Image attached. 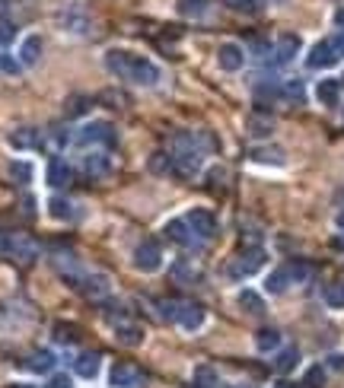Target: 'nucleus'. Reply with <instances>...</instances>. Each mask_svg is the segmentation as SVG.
<instances>
[{
  "mask_svg": "<svg viewBox=\"0 0 344 388\" xmlns=\"http://www.w3.org/2000/svg\"><path fill=\"white\" fill-rule=\"evenodd\" d=\"M4 254L10 261H16V264H32V261L38 258V242L32 239V235H25V233H10Z\"/></svg>",
  "mask_w": 344,
  "mask_h": 388,
  "instance_id": "nucleus-6",
  "label": "nucleus"
},
{
  "mask_svg": "<svg viewBox=\"0 0 344 388\" xmlns=\"http://www.w3.org/2000/svg\"><path fill=\"white\" fill-rule=\"evenodd\" d=\"M248 156H252V163H261V165H284L287 163L280 146H255Z\"/></svg>",
  "mask_w": 344,
  "mask_h": 388,
  "instance_id": "nucleus-28",
  "label": "nucleus"
},
{
  "mask_svg": "<svg viewBox=\"0 0 344 388\" xmlns=\"http://www.w3.org/2000/svg\"><path fill=\"white\" fill-rule=\"evenodd\" d=\"M204 318H207V312H204L201 302H178V315L176 322L182 324L185 331H197L204 324Z\"/></svg>",
  "mask_w": 344,
  "mask_h": 388,
  "instance_id": "nucleus-13",
  "label": "nucleus"
},
{
  "mask_svg": "<svg viewBox=\"0 0 344 388\" xmlns=\"http://www.w3.org/2000/svg\"><path fill=\"white\" fill-rule=\"evenodd\" d=\"M13 388H32V385H13Z\"/></svg>",
  "mask_w": 344,
  "mask_h": 388,
  "instance_id": "nucleus-57",
  "label": "nucleus"
},
{
  "mask_svg": "<svg viewBox=\"0 0 344 388\" xmlns=\"http://www.w3.org/2000/svg\"><path fill=\"white\" fill-rule=\"evenodd\" d=\"M341 197H344V188H341Z\"/></svg>",
  "mask_w": 344,
  "mask_h": 388,
  "instance_id": "nucleus-58",
  "label": "nucleus"
},
{
  "mask_svg": "<svg viewBox=\"0 0 344 388\" xmlns=\"http://www.w3.org/2000/svg\"><path fill=\"white\" fill-rule=\"evenodd\" d=\"M325 305L328 309H344V283H331L325 290Z\"/></svg>",
  "mask_w": 344,
  "mask_h": 388,
  "instance_id": "nucleus-41",
  "label": "nucleus"
},
{
  "mask_svg": "<svg viewBox=\"0 0 344 388\" xmlns=\"http://www.w3.org/2000/svg\"><path fill=\"white\" fill-rule=\"evenodd\" d=\"M156 315L163 318V322H176V315H178V302H172V299H156Z\"/></svg>",
  "mask_w": 344,
  "mask_h": 388,
  "instance_id": "nucleus-45",
  "label": "nucleus"
},
{
  "mask_svg": "<svg viewBox=\"0 0 344 388\" xmlns=\"http://www.w3.org/2000/svg\"><path fill=\"white\" fill-rule=\"evenodd\" d=\"M45 388H74V382H70L67 372H51L48 382H45Z\"/></svg>",
  "mask_w": 344,
  "mask_h": 388,
  "instance_id": "nucleus-47",
  "label": "nucleus"
},
{
  "mask_svg": "<svg viewBox=\"0 0 344 388\" xmlns=\"http://www.w3.org/2000/svg\"><path fill=\"white\" fill-rule=\"evenodd\" d=\"M185 220H188V226L195 229L201 242H207L217 235V220H214V213H207V210H191Z\"/></svg>",
  "mask_w": 344,
  "mask_h": 388,
  "instance_id": "nucleus-14",
  "label": "nucleus"
},
{
  "mask_svg": "<svg viewBox=\"0 0 344 388\" xmlns=\"http://www.w3.org/2000/svg\"><path fill=\"white\" fill-rule=\"evenodd\" d=\"M76 337H80V334H76L74 324H64V322L55 324V341L57 343H76Z\"/></svg>",
  "mask_w": 344,
  "mask_h": 388,
  "instance_id": "nucleus-42",
  "label": "nucleus"
},
{
  "mask_svg": "<svg viewBox=\"0 0 344 388\" xmlns=\"http://www.w3.org/2000/svg\"><path fill=\"white\" fill-rule=\"evenodd\" d=\"M99 102H108V108H125L127 95L118 93V89H105V93H99Z\"/></svg>",
  "mask_w": 344,
  "mask_h": 388,
  "instance_id": "nucleus-46",
  "label": "nucleus"
},
{
  "mask_svg": "<svg viewBox=\"0 0 344 388\" xmlns=\"http://www.w3.org/2000/svg\"><path fill=\"white\" fill-rule=\"evenodd\" d=\"M61 25H64L67 32H74V35H86V32H89V19L83 16V13H76V10L64 13V16H61Z\"/></svg>",
  "mask_w": 344,
  "mask_h": 388,
  "instance_id": "nucleus-32",
  "label": "nucleus"
},
{
  "mask_svg": "<svg viewBox=\"0 0 344 388\" xmlns=\"http://www.w3.org/2000/svg\"><path fill=\"white\" fill-rule=\"evenodd\" d=\"M338 25H344V13H338Z\"/></svg>",
  "mask_w": 344,
  "mask_h": 388,
  "instance_id": "nucleus-56",
  "label": "nucleus"
},
{
  "mask_svg": "<svg viewBox=\"0 0 344 388\" xmlns=\"http://www.w3.org/2000/svg\"><path fill=\"white\" fill-rule=\"evenodd\" d=\"M55 366H57V356L51 353V350H32V353L25 356V369H29V372L45 375V372H51Z\"/></svg>",
  "mask_w": 344,
  "mask_h": 388,
  "instance_id": "nucleus-22",
  "label": "nucleus"
},
{
  "mask_svg": "<svg viewBox=\"0 0 344 388\" xmlns=\"http://www.w3.org/2000/svg\"><path fill=\"white\" fill-rule=\"evenodd\" d=\"M159 67L153 61H147V57H140V54H134V61H131V74H127V83H137V86H156L159 83Z\"/></svg>",
  "mask_w": 344,
  "mask_h": 388,
  "instance_id": "nucleus-9",
  "label": "nucleus"
},
{
  "mask_svg": "<svg viewBox=\"0 0 344 388\" xmlns=\"http://www.w3.org/2000/svg\"><path fill=\"white\" fill-rule=\"evenodd\" d=\"M48 143H51V150H61V146L74 143V134H70L67 127H51V131H48Z\"/></svg>",
  "mask_w": 344,
  "mask_h": 388,
  "instance_id": "nucleus-39",
  "label": "nucleus"
},
{
  "mask_svg": "<svg viewBox=\"0 0 344 388\" xmlns=\"http://www.w3.org/2000/svg\"><path fill=\"white\" fill-rule=\"evenodd\" d=\"M280 99L290 102V105H303V102H306V83L297 80V76L284 80V83H280Z\"/></svg>",
  "mask_w": 344,
  "mask_h": 388,
  "instance_id": "nucleus-26",
  "label": "nucleus"
},
{
  "mask_svg": "<svg viewBox=\"0 0 344 388\" xmlns=\"http://www.w3.org/2000/svg\"><path fill=\"white\" fill-rule=\"evenodd\" d=\"M23 210H25V213H35V201H32V197H25V201H23Z\"/></svg>",
  "mask_w": 344,
  "mask_h": 388,
  "instance_id": "nucleus-52",
  "label": "nucleus"
},
{
  "mask_svg": "<svg viewBox=\"0 0 344 388\" xmlns=\"http://www.w3.org/2000/svg\"><path fill=\"white\" fill-rule=\"evenodd\" d=\"M83 172L89 178H108L112 175V156L105 150H93L83 156Z\"/></svg>",
  "mask_w": 344,
  "mask_h": 388,
  "instance_id": "nucleus-12",
  "label": "nucleus"
},
{
  "mask_svg": "<svg viewBox=\"0 0 344 388\" xmlns=\"http://www.w3.org/2000/svg\"><path fill=\"white\" fill-rule=\"evenodd\" d=\"M246 131H248V137H255V140L268 137V134L274 131V118H271V114H261V112L248 114V121H246Z\"/></svg>",
  "mask_w": 344,
  "mask_h": 388,
  "instance_id": "nucleus-25",
  "label": "nucleus"
},
{
  "mask_svg": "<svg viewBox=\"0 0 344 388\" xmlns=\"http://www.w3.org/2000/svg\"><path fill=\"white\" fill-rule=\"evenodd\" d=\"M6 143H10L13 150H32V146L42 143V137H38L35 127H16V131H10Z\"/></svg>",
  "mask_w": 344,
  "mask_h": 388,
  "instance_id": "nucleus-24",
  "label": "nucleus"
},
{
  "mask_svg": "<svg viewBox=\"0 0 344 388\" xmlns=\"http://www.w3.org/2000/svg\"><path fill=\"white\" fill-rule=\"evenodd\" d=\"M102 315L108 318V322L112 324H121V322H131V318H127V309L121 302H108L105 305V312H102Z\"/></svg>",
  "mask_w": 344,
  "mask_h": 388,
  "instance_id": "nucleus-44",
  "label": "nucleus"
},
{
  "mask_svg": "<svg viewBox=\"0 0 344 388\" xmlns=\"http://www.w3.org/2000/svg\"><path fill=\"white\" fill-rule=\"evenodd\" d=\"M115 341H118L121 347H140V343H144V331L134 322H121V324H115Z\"/></svg>",
  "mask_w": 344,
  "mask_h": 388,
  "instance_id": "nucleus-23",
  "label": "nucleus"
},
{
  "mask_svg": "<svg viewBox=\"0 0 344 388\" xmlns=\"http://www.w3.org/2000/svg\"><path fill=\"white\" fill-rule=\"evenodd\" d=\"M99 353H80L74 360V372L80 375V379H96L99 375Z\"/></svg>",
  "mask_w": 344,
  "mask_h": 388,
  "instance_id": "nucleus-29",
  "label": "nucleus"
},
{
  "mask_svg": "<svg viewBox=\"0 0 344 388\" xmlns=\"http://www.w3.org/2000/svg\"><path fill=\"white\" fill-rule=\"evenodd\" d=\"M76 146H112L115 143V127L108 121H89L74 134Z\"/></svg>",
  "mask_w": 344,
  "mask_h": 388,
  "instance_id": "nucleus-5",
  "label": "nucleus"
},
{
  "mask_svg": "<svg viewBox=\"0 0 344 388\" xmlns=\"http://www.w3.org/2000/svg\"><path fill=\"white\" fill-rule=\"evenodd\" d=\"M255 347L261 350V353H271V350L280 347V331L277 328H261L258 334H255Z\"/></svg>",
  "mask_w": 344,
  "mask_h": 388,
  "instance_id": "nucleus-31",
  "label": "nucleus"
},
{
  "mask_svg": "<svg viewBox=\"0 0 344 388\" xmlns=\"http://www.w3.org/2000/svg\"><path fill=\"white\" fill-rule=\"evenodd\" d=\"M6 239H10V233H6V229H0V254L6 252Z\"/></svg>",
  "mask_w": 344,
  "mask_h": 388,
  "instance_id": "nucleus-51",
  "label": "nucleus"
},
{
  "mask_svg": "<svg viewBox=\"0 0 344 388\" xmlns=\"http://www.w3.org/2000/svg\"><path fill=\"white\" fill-rule=\"evenodd\" d=\"M16 38V25L10 19H0V45H10Z\"/></svg>",
  "mask_w": 344,
  "mask_h": 388,
  "instance_id": "nucleus-48",
  "label": "nucleus"
},
{
  "mask_svg": "<svg viewBox=\"0 0 344 388\" xmlns=\"http://www.w3.org/2000/svg\"><path fill=\"white\" fill-rule=\"evenodd\" d=\"M309 274H312V267L306 264V261H287L284 267H277V271L268 274L265 290L274 293V296H280V293H287L290 286L306 283V280H309Z\"/></svg>",
  "mask_w": 344,
  "mask_h": 388,
  "instance_id": "nucleus-1",
  "label": "nucleus"
},
{
  "mask_svg": "<svg viewBox=\"0 0 344 388\" xmlns=\"http://www.w3.org/2000/svg\"><path fill=\"white\" fill-rule=\"evenodd\" d=\"M169 159H172L169 175L182 178V182L197 178V172H201V165H204V153L201 150H172Z\"/></svg>",
  "mask_w": 344,
  "mask_h": 388,
  "instance_id": "nucleus-4",
  "label": "nucleus"
},
{
  "mask_svg": "<svg viewBox=\"0 0 344 388\" xmlns=\"http://www.w3.org/2000/svg\"><path fill=\"white\" fill-rule=\"evenodd\" d=\"M45 182L51 184V188H67L70 182H74V169H70L64 159H51L48 169H45Z\"/></svg>",
  "mask_w": 344,
  "mask_h": 388,
  "instance_id": "nucleus-16",
  "label": "nucleus"
},
{
  "mask_svg": "<svg viewBox=\"0 0 344 388\" xmlns=\"http://www.w3.org/2000/svg\"><path fill=\"white\" fill-rule=\"evenodd\" d=\"M131 61H134V54L131 51H121V48H115V51H108L105 54V67L112 70L118 80H127V74H131Z\"/></svg>",
  "mask_w": 344,
  "mask_h": 388,
  "instance_id": "nucleus-20",
  "label": "nucleus"
},
{
  "mask_svg": "<svg viewBox=\"0 0 344 388\" xmlns=\"http://www.w3.org/2000/svg\"><path fill=\"white\" fill-rule=\"evenodd\" d=\"M166 235L182 248H197L201 245V239H197V233L188 226V220H169L166 223Z\"/></svg>",
  "mask_w": 344,
  "mask_h": 388,
  "instance_id": "nucleus-11",
  "label": "nucleus"
},
{
  "mask_svg": "<svg viewBox=\"0 0 344 388\" xmlns=\"http://www.w3.org/2000/svg\"><path fill=\"white\" fill-rule=\"evenodd\" d=\"M277 388H306V385H293V382H280Z\"/></svg>",
  "mask_w": 344,
  "mask_h": 388,
  "instance_id": "nucleus-55",
  "label": "nucleus"
},
{
  "mask_svg": "<svg viewBox=\"0 0 344 388\" xmlns=\"http://www.w3.org/2000/svg\"><path fill=\"white\" fill-rule=\"evenodd\" d=\"M316 99L322 102V105L335 108L338 102H341V83H338V80H319V86H316Z\"/></svg>",
  "mask_w": 344,
  "mask_h": 388,
  "instance_id": "nucleus-27",
  "label": "nucleus"
},
{
  "mask_svg": "<svg viewBox=\"0 0 344 388\" xmlns=\"http://www.w3.org/2000/svg\"><path fill=\"white\" fill-rule=\"evenodd\" d=\"M328 369H335V372H344V353H331V356H328Z\"/></svg>",
  "mask_w": 344,
  "mask_h": 388,
  "instance_id": "nucleus-50",
  "label": "nucleus"
},
{
  "mask_svg": "<svg viewBox=\"0 0 344 388\" xmlns=\"http://www.w3.org/2000/svg\"><path fill=\"white\" fill-rule=\"evenodd\" d=\"M265 252L261 248H246V252H239L233 261L227 264V277H233V280H246V277H252V274H258L261 267H265Z\"/></svg>",
  "mask_w": 344,
  "mask_h": 388,
  "instance_id": "nucleus-3",
  "label": "nucleus"
},
{
  "mask_svg": "<svg viewBox=\"0 0 344 388\" xmlns=\"http://www.w3.org/2000/svg\"><path fill=\"white\" fill-rule=\"evenodd\" d=\"M6 172H10V178H13L16 184H29V182H32V165L25 163V159H13Z\"/></svg>",
  "mask_w": 344,
  "mask_h": 388,
  "instance_id": "nucleus-37",
  "label": "nucleus"
},
{
  "mask_svg": "<svg viewBox=\"0 0 344 388\" xmlns=\"http://www.w3.org/2000/svg\"><path fill=\"white\" fill-rule=\"evenodd\" d=\"M299 48H303L299 35L287 32V35H280V38H277V45H274V61H277V64H290L293 57L299 54Z\"/></svg>",
  "mask_w": 344,
  "mask_h": 388,
  "instance_id": "nucleus-18",
  "label": "nucleus"
},
{
  "mask_svg": "<svg viewBox=\"0 0 344 388\" xmlns=\"http://www.w3.org/2000/svg\"><path fill=\"white\" fill-rule=\"evenodd\" d=\"M303 385L306 388H322L325 385V366H309V369H306Z\"/></svg>",
  "mask_w": 344,
  "mask_h": 388,
  "instance_id": "nucleus-43",
  "label": "nucleus"
},
{
  "mask_svg": "<svg viewBox=\"0 0 344 388\" xmlns=\"http://www.w3.org/2000/svg\"><path fill=\"white\" fill-rule=\"evenodd\" d=\"M169 277L176 280V283H195V280H197V271H191L185 261H176V264H172V271H169Z\"/></svg>",
  "mask_w": 344,
  "mask_h": 388,
  "instance_id": "nucleus-38",
  "label": "nucleus"
},
{
  "mask_svg": "<svg viewBox=\"0 0 344 388\" xmlns=\"http://www.w3.org/2000/svg\"><path fill=\"white\" fill-rule=\"evenodd\" d=\"M42 51H45V42L38 35H25L23 45H19V54L16 61L23 64V67H35L38 61H42Z\"/></svg>",
  "mask_w": 344,
  "mask_h": 388,
  "instance_id": "nucleus-17",
  "label": "nucleus"
},
{
  "mask_svg": "<svg viewBox=\"0 0 344 388\" xmlns=\"http://www.w3.org/2000/svg\"><path fill=\"white\" fill-rule=\"evenodd\" d=\"M297 363H299V350L297 347H284V350H277V356H274V372L287 375V372L297 369Z\"/></svg>",
  "mask_w": 344,
  "mask_h": 388,
  "instance_id": "nucleus-30",
  "label": "nucleus"
},
{
  "mask_svg": "<svg viewBox=\"0 0 344 388\" xmlns=\"http://www.w3.org/2000/svg\"><path fill=\"white\" fill-rule=\"evenodd\" d=\"M217 61H220V67L223 70H242V64H246V51L239 48V45H233V42H227V45H220V51H217Z\"/></svg>",
  "mask_w": 344,
  "mask_h": 388,
  "instance_id": "nucleus-19",
  "label": "nucleus"
},
{
  "mask_svg": "<svg viewBox=\"0 0 344 388\" xmlns=\"http://www.w3.org/2000/svg\"><path fill=\"white\" fill-rule=\"evenodd\" d=\"M150 172L153 175H169V169H172V159H169V153H153L150 156Z\"/></svg>",
  "mask_w": 344,
  "mask_h": 388,
  "instance_id": "nucleus-40",
  "label": "nucleus"
},
{
  "mask_svg": "<svg viewBox=\"0 0 344 388\" xmlns=\"http://www.w3.org/2000/svg\"><path fill=\"white\" fill-rule=\"evenodd\" d=\"M89 105H93L89 95H70V99L64 102V114H67V118H80V114L89 112Z\"/></svg>",
  "mask_w": 344,
  "mask_h": 388,
  "instance_id": "nucleus-33",
  "label": "nucleus"
},
{
  "mask_svg": "<svg viewBox=\"0 0 344 388\" xmlns=\"http://www.w3.org/2000/svg\"><path fill=\"white\" fill-rule=\"evenodd\" d=\"M48 213L55 216V220H61V223L80 220V210H76V204L67 201V197H61V194H55V197L48 201Z\"/></svg>",
  "mask_w": 344,
  "mask_h": 388,
  "instance_id": "nucleus-21",
  "label": "nucleus"
},
{
  "mask_svg": "<svg viewBox=\"0 0 344 388\" xmlns=\"http://www.w3.org/2000/svg\"><path fill=\"white\" fill-rule=\"evenodd\" d=\"M108 385L112 388H140L144 385V372L131 363H115L108 372Z\"/></svg>",
  "mask_w": 344,
  "mask_h": 388,
  "instance_id": "nucleus-10",
  "label": "nucleus"
},
{
  "mask_svg": "<svg viewBox=\"0 0 344 388\" xmlns=\"http://www.w3.org/2000/svg\"><path fill=\"white\" fill-rule=\"evenodd\" d=\"M76 290H80L86 299H93V302L96 299L102 302V299L108 296V277H102V274H86V277L76 283Z\"/></svg>",
  "mask_w": 344,
  "mask_h": 388,
  "instance_id": "nucleus-15",
  "label": "nucleus"
},
{
  "mask_svg": "<svg viewBox=\"0 0 344 388\" xmlns=\"http://www.w3.org/2000/svg\"><path fill=\"white\" fill-rule=\"evenodd\" d=\"M239 305L248 312V315H261V312H265V299H261L255 290H242L239 293Z\"/></svg>",
  "mask_w": 344,
  "mask_h": 388,
  "instance_id": "nucleus-34",
  "label": "nucleus"
},
{
  "mask_svg": "<svg viewBox=\"0 0 344 388\" xmlns=\"http://www.w3.org/2000/svg\"><path fill=\"white\" fill-rule=\"evenodd\" d=\"M6 10H10V0H0V19H4Z\"/></svg>",
  "mask_w": 344,
  "mask_h": 388,
  "instance_id": "nucleus-54",
  "label": "nucleus"
},
{
  "mask_svg": "<svg viewBox=\"0 0 344 388\" xmlns=\"http://www.w3.org/2000/svg\"><path fill=\"white\" fill-rule=\"evenodd\" d=\"M134 267L144 274H156L163 267V248H159L156 239H144L134 248Z\"/></svg>",
  "mask_w": 344,
  "mask_h": 388,
  "instance_id": "nucleus-7",
  "label": "nucleus"
},
{
  "mask_svg": "<svg viewBox=\"0 0 344 388\" xmlns=\"http://www.w3.org/2000/svg\"><path fill=\"white\" fill-rule=\"evenodd\" d=\"M335 226L344 233V210H338V216H335Z\"/></svg>",
  "mask_w": 344,
  "mask_h": 388,
  "instance_id": "nucleus-53",
  "label": "nucleus"
},
{
  "mask_svg": "<svg viewBox=\"0 0 344 388\" xmlns=\"http://www.w3.org/2000/svg\"><path fill=\"white\" fill-rule=\"evenodd\" d=\"M48 261H51V267H55V271L61 274V277L67 280L70 286H74V290H76V283H80V280L86 277L83 264H80V261H76L70 252H51V258H48Z\"/></svg>",
  "mask_w": 344,
  "mask_h": 388,
  "instance_id": "nucleus-8",
  "label": "nucleus"
},
{
  "mask_svg": "<svg viewBox=\"0 0 344 388\" xmlns=\"http://www.w3.org/2000/svg\"><path fill=\"white\" fill-rule=\"evenodd\" d=\"M207 13V0H178V16L185 19H197Z\"/></svg>",
  "mask_w": 344,
  "mask_h": 388,
  "instance_id": "nucleus-36",
  "label": "nucleus"
},
{
  "mask_svg": "<svg viewBox=\"0 0 344 388\" xmlns=\"http://www.w3.org/2000/svg\"><path fill=\"white\" fill-rule=\"evenodd\" d=\"M195 385L197 388H223V382L210 366H197L195 369Z\"/></svg>",
  "mask_w": 344,
  "mask_h": 388,
  "instance_id": "nucleus-35",
  "label": "nucleus"
},
{
  "mask_svg": "<svg viewBox=\"0 0 344 388\" xmlns=\"http://www.w3.org/2000/svg\"><path fill=\"white\" fill-rule=\"evenodd\" d=\"M19 67H23L19 61H13V57L0 54V70H6V74H19Z\"/></svg>",
  "mask_w": 344,
  "mask_h": 388,
  "instance_id": "nucleus-49",
  "label": "nucleus"
},
{
  "mask_svg": "<svg viewBox=\"0 0 344 388\" xmlns=\"http://www.w3.org/2000/svg\"><path fill=\"white\" fill-rule=\"evenodd\" d=\"M344 57V35L338 38H322V42L312 45L309 57H306V64H309L312 70H322V67H331V64H338Z\"/></svg>",
  "mask_w": 344,
  "mask_h": 388,
  "instance_id": "nucleus-2",
  "label": "nucleus"
}]
</instances>
